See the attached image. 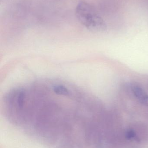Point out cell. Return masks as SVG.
Listing matches in <instances>:
<instances>
[{"label":"cell","instance_id":"obj_4","mask_svg":"<svg viewBox=\"0 0 148 148\" xmlns=\"http://www.w3.org/2000/svg\"><path fill=\"white\" fill-rule=\"evenodd\" d=\"M140 101L142 104L145 105H148V95H147L143 99Z\"/></svg>","mask_w":148,"mask_h":148},{"label":"cell","instance_id":"obj_2","mask_svg":"<svg viewBox=\"0 0 148 148\" xmlns=\"http://www.w3.org/2000/svg\"><path fill=\"white\" fill-rule=\"evenodd\" d=\"M131 89L134 95L136 98L139 99L140 101L143 99L147 95L139 85L133 84L131 87Z\"/></svg>","mask_w":148,"mask_h":148},{"label":"cell","instance_id":"obj_3","mask_svg":"<svg viewBox=\"0 0 148 148\" xmlns=\"http://www.w3.org/2000/svg\"><path fill=\"white\" fill-rule=\"evenodd\" d=\"M136 135L135 132L134 130H130L126 132V137L128 140H135L138 141V138Z\"/></svg>","mask_w":148,"mask_h":148},{"label":"cell","instance_id":"obj_1","mask_svg":"<svg viewBox=\"0 0 148 148\" xmlns=\"http://www.w3.org/2000/svg\"><path fill=\"white\" fill-rule=\"evenodd\" d=\"M76 15L80 23L89 31L103 32L107 25L96 10L89 3L81 1L76 8Z\"/></svg>","mask_w":148,"mask_h":148}]
</instances>
